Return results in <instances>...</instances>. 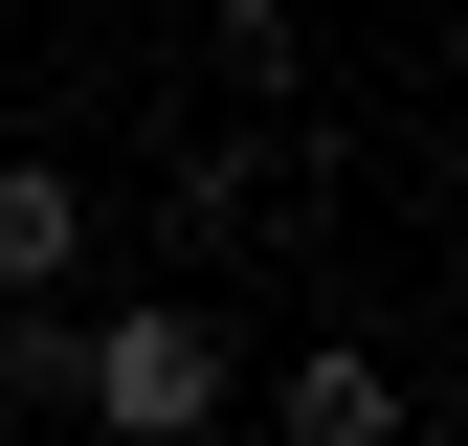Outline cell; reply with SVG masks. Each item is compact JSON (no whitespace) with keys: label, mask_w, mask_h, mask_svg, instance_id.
<instances>
[{"label":"cell","mask_w":468,"mask_h":446,"mask_svg":"<svg viewBox=\"0 0 468 446\" xmlns=\"http://www.w3.org/2000/svg\"><path fill=\"white\" fill-rule=\"evenodd\" d=\"M90 268V179L68 156H0V291H68Z\"/></svg>","instance_id":"3957f363"},{"label":"cell","mask_w":468,"mask_h":446,"mask_svg":"<svg viewBox=\"0 0 468 446\" xmlns=\"http://www.w3.org/2000/svg\"><path fill=\"white\" fill-rule=\"evenodd\" d=\"M0 402H23V424L90 402V313H68V291H0Z\"/></svg>","instance_id":"277c9868"},{"label":"cell","mask_w":468,"mask_h":446,"mask_svg":"<svg viewBox=\"0 0 468 446\" xmlns=\"http://www.w3.org/2000/svg\"><path fill=\"white\" fill-rule=\"evenodd\" d=\"M68 424H112V446H223V424H246V357H223V313H201V291L90 313V402H68Z\"/></svg>","instance_id":"6da1fadb"},{"label":"cell","mask_w":468,"mask_h":446,"mask_svg":"<svg viewBox=\"0 0 468 446\" xmlns=\"http://www.w3.org/2000/svg\"><path fill=\"white\" fill-rule=\"evenodd\" d=\"M246 446H424V379H401V357H357V334H313V357L246 402Z\"/></svg>","instance_id":"7a4b0ae2"}]
</instances>
